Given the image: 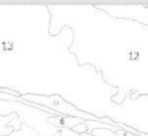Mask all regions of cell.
Masks as SVG:
<instances>
[{"label": "cell", "mask_w": 148, "mask_h": 136, "mask_svg": "<svg viewBox=\"0 0 148 136\" xmlns=\"http://www.w3.org/2000/svg\"><path fill=\"white\" fill-rule=\"evenodd\" d=\"M100 10L107 11V14H110L111 16L121 17V19H134L138 20L143 24L148 25V7L147 5H101L99 7Z\"/></svg>", "instance_id": "obj_1"}, {"label": "cell", "mask_w": 148, "mask_h": 136, "mask_svg": "<svg viewBox=\"0 0 148 136\" xmlns=\"http://www.w3.org/2000/svg\"><path fill=\"white\" fill-rule=\"evenodd\" d=\"M132 136H138V135H132Z\"/></svg>", "instance_id": "obj_4"}, {"label": "cell", "mask_w": 148, "mask_h": 136, "mask_svg": "<svg viewBox=\"0 0 148 136\" xmlns=\"http://www.w3.org/2000/svg\"><path fill=\"white\" fill-rule=\"evenodd\" d=\"M48 123H52L55 126L60 127V128H71L73 129L75 127L80 126L86 120L79 119V117H72V116H64V115H58V116H49L47 119Z\"/></svg>", "instance_id": "obj_2"}, {"label": "cell", "mask_w": 148, "mask_h": 136, "mask_svg": "<svg viewBox=\"0 0 148 136\" xmlns=\"http://www.w3.org/2000/svg\"><path fill=\"white\" fill-rule=\"evenodd\" d=\"M25 128H27V127H21V128L20 129H17V131H14V132H12V133H10V135H8V136H25Z\"/></svg>", "instance_id": "obj_3"}]
</instances>
